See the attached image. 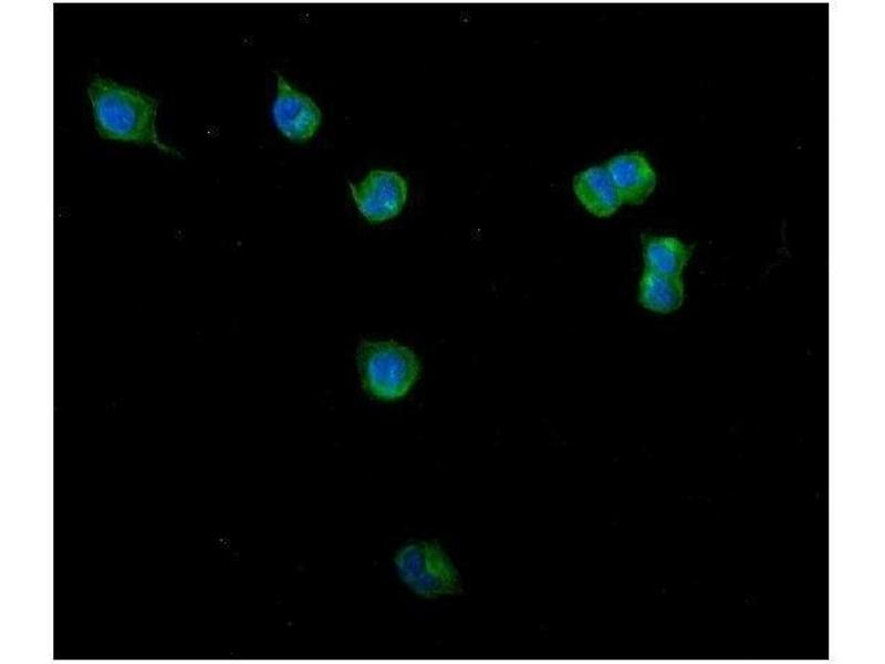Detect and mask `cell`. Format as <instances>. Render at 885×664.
I'll return each instance as SVG.
<instances>
[{"label": "cell", "instance_id": "1", "mask_svg": "<svg viewBox=\"0 0 885 664\" xmlns=\"http://www.w3.org/2000/svg\"><path fill=\"white\" fill-rule=\"evenodd\" d=\"M87 95L95 128L103 138L153 145L166 154L179 155L159 138L155 97L100 75L90 82Z\"/></svg>", "mask_w": 885, "mask_h": 664}, {"label": "cell", "instance_id": "9", "mask_svg": "<svg viewBox=\"0 0 885 664\" xmlns=\"http://www.w3.org/2000/svg\"><path fill=\"white\" fill-rule=\"evenodd\" d=\"M644 269L669 276H680L693 253V247L673 236L642 238Z\"/></svg>", "mask_w": 885, "mask_h": 664}, {"label": "cell", "instance_id": "2", "mask_svg": "<svg viewBox=\"0 0 885 664\" xmlns=\"http://www.w3.org/2000/svg\"><path fill=\"white\" fill-rule=\"evenodd\" d=\"M398 579L424 599L452 595L461 577L446 550L435 541L414 540L400 546L393 558Z\"/></svg>", "mask_w": 885, "mask_h": 664}, {"label": "cell", "instance_id": "4", "mask_svg": "<svg viewBox=\"0 0 885 664\" xmlns=\"http://www.w3.org/2000/svg\"><path fill=\"white\" fill-rule=\"evenodd\" d=\"M352 197L360 212L372 222L397 216L408 194L407 181L396 172L372 170L358 184L350 183Z\"/></svg>", "mask_w": 885, "mask_h": 664}, {"label": "cell", "instance_id": "6", "mask_svg": "<svg viewBox=\"0 0 885 664\" xmlns=\"http://www.w3.org/2000/svg\"><path fill=\"white\" fill-rule=\"evenodd\" d=\"M605 167L622 204H642L655 189L656 173L639 152L617 155L611 158Z\"/></svg>", "mask_w": 885, "mask_h": 664}, {"label": "cell", "instance_id": "5", "mask_svg": "<svg viewBox=\"0 0 885 664\" xmlns=\"http://www.w3.org/2000/svg\"><path fill=\"white\" fill-rule=\"evenodd\" d=\"M277 75V97L272 115L278 129L289 139H310L321 124L319 106L306 94L293 89L281 74Z\"/></svg>", "mask_w": 885, "mask_h": 664}, {"label": "cell", "instance_id": "3", "mask_svg": "<svg viewBox=\"0 0 885 664\" xmlns=\"http://www.w3.org/2000/svg\"><path fill=\"white\" fill-rule=\"evenodd\" d=\"M357 363L364 390L385 401L406 395L420 372L415 353L394 341H364Z\"/></svg>", "mask_w": 885, "mask_h": 664}, {"label": "cell", "instance_id": "7", "mask_svg": "<svg viewBox=\"0 0 885 664\" xmlns=\"http://www.w3.org/2000/svg\"><path fill=\"white\" fill-rule=\"evenodd\" d=\"M573 190L583 207L596 217H608L622 205L605 166H592L579 173Z\"/></svg>", "mask_w": 885, "mask_h": 664}, {"label": "cell", "instance_id": "8", "mask_svg": "<svg viewBox=\"0 0 885 664\" xmlns=\"http://www.w3.org/2000/svg\"><path fill=\"white\" fill-rule=\"evenodd\" d=\"M684 300L685 284L680 276L643 270L638 282V301L645 309L666 314L678 310Z\"/></svg>", "mask_w": 885, "mask_h": 664}]
</instances>
